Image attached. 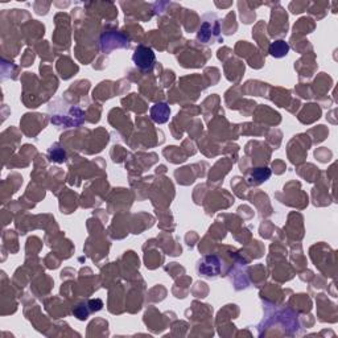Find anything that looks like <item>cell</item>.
Returning <instances> with one entry per match:
<instances>
[{
	"label": "cell",
	"mask_w": 338,
	"mask_h": 338,
	"mask_svg": "<svg viewBox=\"0 0 338 338\" xmlns=\"http://www.w3.org/2000/svg\"><path fill=\"white\" fill-rule=\"evenodd\" d=\"M132 61L134 64L141 69V70H152V68L155 66V61H156V57H155V53L153 50L148 46L139 45L135 49V53L132 56Z\"/></svg>",
	"instance_id": "cell-2"
},
{
	"label": "cell",
	"mask_w": 338,
	"mask_h": 338,
	"mask_svg": "<svg viewBox=\"0 0 338 338\" xmlns=\"http://www.w3.org/2000/svg\"><path fill=\"white\" fill-rule=\"evenodd\" d=\"M101 48L106 53L116 48H130V40L120 32L104 33L101 38Z\"/></svg>",
	"instance_id": "cell-4"
},
{
	"label": "cell",
	"mask_w": 338,
	"mask_h": 338,
	"mask_svg": "<svg viewBox=\"0 0 338 338\" xmlns=\"http://www.w3.org/2000/svg\"><path fill=\"white\" fill-rule=\"evenodd\" d=\"M151 115H152V119L156 122V123H164L168 120L169 116V108L165 103H159L155 104L151 110Z\"/></svg>",
	"instance_id": "cell-6"
},
{
	"label": "cell",
	"mask_w": 338,
	"mask_h": 338,
	"mask_svg": "<svg viewBox=\"0 0 338 338\" xmlns=\"http://www.w3.org/2000/svg\"><path fill=\"white\" fill-rule=\"evenodd\" d=\"M268 52L275 58L285 57L289 52L288 42H285L284 40H276V41L271 42V45L268 48Z\"/></svg>",
	"instance_id": "cell-5"
},
{
	"label": "cell",
	"mask_w": 338,
	"mask_h": 338,
	"mask_svg": "<svg viewBox=\"0 0 338 338\" xmlns=\"http://www.w3.org/2000/svg\"><path fill=\"white\" fill-rule=\"evenodd\" d=\"M271 176V172L270 169L267 168H256L254 172H252V178L256 180L258 182H263L266 180H268Z\"/></svg>",
	"instance_id": "cell-7"
},
{
	"label": "cell",
	"mask_w": 338,
	"mask_h": 338,
	"mask_svg": "<svg viewBox=\"0 0 338 338\" xmlns=\"http://www.w3.org/2000/svg\"><path fill=\"white\" fill-rule=\"evenodd\" d=\"M221 37V25L215 15H206L198 31L197 38L203 44H213Z\"/></svg>",
	"instance_id": "cell-1"
},
{
	"label": "cell",
	"mask_w": 338,
	"mask_h": 338,
	"mask_svg": "<svg viewBox=\"0 0 338 338\" xmlns=\"http://www.w3.org/2000/svg\"><path fill=\"white\" fill-rule=\"evenodd\" d=\"M89 313H90V310H87V304H85V305H83V304L82 305H78L77 306V309L74 310V314L79 318V320H86Z\"/></svg>",
	"instance_id": "cell-8"
},
{
	"label": "cell",
	"mask_w": 338,
	"mask_h": 338,
	"mask_svg": "<svg viewBox=\"0 0 338 338\" xmlns=\"http://www.w3.org/2000/svg\"><path fill=\"white\" fill-rule=\"evenodd\" d=\"M87 306H89V310H90V312H95V310L102 309L103 303L99 300V299H97V300H90L87 303Z\"/></svg>",
	"instance_id": "cell-9"
},
{
	"label": "cell",
	"mask_w": 338,
	"mask_h": 338,
	"mask_svg": "<svg viewBox=\"0 0 338 338\" xmlns=\"http://www.w3.org/2000/svg\"><path fill=\"white\" fill-rule=\"evenodd\" d=\"M197 271L201 276L207 277V279L217 277L221 272V260L215 255L205 256L198 262Z\"/></svg>",
	"instance_id": "cell-3"
}]
</instances>
